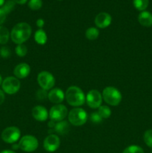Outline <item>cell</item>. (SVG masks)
Returning <instances> with one entry per match:
<instances>
[{
	"label": "cell",
	"mask_w": 152,
	"mask_h": 153,
	"mask_svg": "<svg viewBox=\"0 0 152 153\" xmlns=\"http://www.w3.org/2000/svg\"><path fill=\"white\" fill-rule=\"evenodd\" d=\"M28 5L31 10H37L42 7L43 1H42V0H29Z\"/></svg>",
	"instance_id": "d4e9b609"
},
{
	"label": "cell",
	"mask_w": 152,
	"mask_h": 153,
	"mask_svg": "<svg viewBox=\"0 0 152 153\" xmlns=\"http://www.w3.org/2000/svg\"><path fill=\"white\" fill-rule=\"evenodd\" d=\"M38 145L37 139L32 135L23 136L18 143L19 149L26 152H31L35 151L38 147Z\"/></svg>",
	"instance_id": "5b68a950"
},
{
	"label": "cell",
	"mask_w": 152,
	"mask_h": 153,
	"mask_svg": "<svg viewBox=\"0 0 152 153\" xmlns=\"http://www.w3.org/2000/svg\"><path fill=\"white\" fill-rule=\"evenodd\" d=\"M144 141L145 144L150 148H152V129H148L144 133Z\"/></svg>",
	"instance_id": "4316f807"
},
{
	"label": "cell",
	"mask_w": 152,
	"mask_h": 153,
	"mask_svg": "<svg viewBox=\"0 0 152 153\" xmlns=\"http://www.w3.org/2000/svg\"><path fill=\"white\" fill-rule=\"evenodd\" d=\"M15 1L16 4H24L27 2L28 0H13Z\"/></svg>",
	"instance_id": "e575fe53"
},
{
	"label": "cell",
	"mask_w": 152,
	"mask_h": 153,
	"mask_svg": "<svg viewBox=\"0 0 152 153\" xmlns=\"http://www.w3.org/2000/svg\"><path fill=\"white\" fill-rule=\"evenodd\" d=\"M65 98L70 105L75 107L82 105L86 100L82 90L76 86H71L68 88L66 91Z\"/></svg>",
	"instance_id": "7a4b0ae2"
},
{
	"label": "cell",
	"mask_w": 152,
	"mask_h": 153,
	"mask_svg": "<svg viewBox=\"0 0 152 153\" xmlns=\"http://www.w3.org/2000/svg\"><path fill=\"white\" fill-rule=\"evenodd\" d=\"M30 72H31V68L26 63L19 64L13 70L14 76L17 79H25L30 74Z\"/></svg>",
	"instance_id": "9a60e30c"
},
{
	"label": "cell",
	"mask_w": 152,
	"mask_h": 153,
	"mask_svg": "<svg viewBox=\"0 0 152 153\" xmlns=\"http://www.w3.org/2000/svg\"><path fill=\"white\" fill-rule=\"evenodd\" d=\"M10 55H11V52H10V49L7 46H2L0 49V55L3 58H9Z\"/></svg>",
	"instance_id": "f546056e"
},
{
	"label": "cell",
	"mask_w": 152,
	"mask_h": 153,
	"mask_svg": "<svg viewBox=\"0 0 152 153\" xmlns=\"http://www.w3.org/2000/svg\"><path fill=\"white\" fill-rule=\"evenodd\" d=\"M7 13L3 10L1 7H0V25L2 23H4V21L6 20V17H7Z\"/></svg>",
	"instance_id": "4dcf8cb0"
},
{
	"label": "cell",
	"mask_w": 152,
	"mask_h": 153,
	"mask_svg": "<svg viewBox=\"0 0 152 153\" xmlns=\"http://www.w3.org/2000/svg\"><path fill=\"white\" fill-rule=\"evenodd\" d=\"M134 7L140 11H144L149 4V0H133Z\"/></svg>",
	"instance_id": "44dd1931"
},
{
	"label": "cell",
	"mask_w": 152,
	"mask_h": 153,
	"mask_svg": "<svg viewBox=\"0 0 152 153\" xmlns=\"http://www.w3.org/2000/svg\"><path fill=\"white\" fill-rule=\"evenodd\" d=\"M89 119H90L91 122L93 123H95V124L100 123L102 122V120H103V118L100 116V114H98V111L93 112V113L91 114Z\"/></svg>",
	"instance_id": "83f0119b"
},
{
	"label": "cell",
	"mask_w": 152,
	"mask_h": 153,
	"mask_svg": "<svg viewBox=\"0 0 152 153\" xmlns=\"http://www.w3.org/2000/svg\"><path fill=\"white\" fill-rule=\"evenodd\" d=\"M1 87L4 93L12 95L19 91L20 88V82L17 78L9 76L3 81Z\"/></svg>",
	"instance_id": "8992f818"
},
{
	"label": "cell",
	"mask_w": 152,
	"mask_h": 153,
	"mask_svg": "<svg viewBox=\"0 0 152 153\" xmlns=\"http://www.w3.org/2000/svg\"><path fill=\"white\" fill-rule=\"evenodd\" d=\"M32 116L36 120L43 122L48 119L49 112L47 109L42 105H37L32 109Z\"/></svg>",
	"instance_id": "4fadbf2b"
},
{
	"label": "cell",
	"mask_w": 152,
	"mask_h": 153,
	"mask_svg": "<svg viewBox=\"0 0 152 153\" xmlns=\"http://www.w3.org/2000/svg\"><path fill=\"white\" fill-rule=\"evenodd\" d=\"M36 97H37V100H41V101L46 100V98H48L47 91H46V90L43 89V88H42V89L38 90L37 94H36Z\"/></svg>",
	"instance_id": "f1b7e54d"
},
{
	"label": "cell",
	"mask_w": 152,
	"mask_h": 153,
	"mask_svg": "<svg viewBox=\"0 0 152 153\" xmlns=\"http://www.w3.org/2000/svg\"><path fill=\"white\" fill-rule=\"evenodd\" d=\"M61 140L59 137L56 134H51L45 138L43 141V147L47 152H55L59 148Z\"/></svg>",
	"instance_id": "8fae6325"
},
{
	"label": "cell",
	"mask_w": 152,
	"mask_h": 153,
	"mask_svg": "<svg viewBox=\"0 0 152 153\" xmlns=\"http://www.w3.org/2000/svg\"><path fill=\"white\" fill-rule=\"evenodd\" d=\"M2 84V78H1V76L0 75V85Z\"/></svg>",
	"instance_id": "74e56055"
},
{
	"label": "cell",
	"mask_w": 152,
	"mask_h": 153,
	"mask_svg": "<svg viewBox=\"0 0 152 153\" xmlns=\"http://www.w3.org/2000/svg\"><path fill=\"white\" fill-rule=\"evenodd\" d=\"M21 135L20 130L15 126L7 127L1 133V139L7 143H15Z\"/></svg>",
	"instance_id": "ba28073f"
},
{
	"label": "cell",
	"mask_w": 152,
	"mask_h": 153,
	"mask_svg": "<svg viewBox=\"0 0 152 153\" xmlns=\"http://www.w3.org/2000/svg\"><path fill=\"white\" fill-rule=\"evenodd\" d=\"M85 35L88 40H94L98 38V35H99V31L98 28H95V27H90L86 29Z\"/></svg>",
	"instance_id": "ffe728a7"
},
{
	"label": "cell",
	"mask_w": 152,
	"mask_h": 153,
	"mask_svg": "<svg viewBox=\"0 0 152 153\" xmlns=\"http://www.w3.org/2000/svg\"><path fill=\"white\" fill-rule=\"evenodd\" d=\"M69 121L70 123L75 126H80L86 123L87 121V114L80 108H75L70 111L69 113Z\"/></svg>",
	"instance_id": "277c9868"
},
{
	"label": "cell",
	"mask_w": 152,
	"mask_h": 153,
	"mask_svg": "<svg viewBox=\"0 0 152 153\" xmlns=\"http://www.w3.org/2000/svg\"><path fill=\"white\" fill-rule=\"evenodd\" d=\"M102 94L97 90H91L88 92L86 101L91 108H98L102 103Z\"/></svg>",
	"instance_id": "30bf717a"
},
{
	"label": "cell",
	"mask_w": 152,
	"mask_h": 153,
	"mask_svg": "<svg viewBox=\"0 0 152 153\" xmlns=\"http://www.w3.org/2000/svg\"><path fill=\"white\" fill-rule=\"evenodd\" d=\"M4 99H5V97H4V94L1 90H0V105L4 102Z\"/></svg>",
	"instance_id": "d6a6232c"
},
{
	"label": "cell",
	"mask_w": 152,
	"mask_h": 153,
	"mask_svg": "<svg viewBox=\"0 0 152 153\" xmlns=\"http://www.w3.org/2000/svg\"><path fill=\"white\" fill-rule=\"evenodd\" d=\"M138 21L142 26L151 27L152 25V13L147 10L141 11L138 16Z\"/></svg>",
	"instance_id": "2e32d148"
},
{
	"label": "cell",
	"mask_w": 152,
	"mask_h": 153,
	"mask_svg": "<svg viewBox=\"0 0 152 153\" xmlns=\"http://www.w3.org/2000/svg\"><path fill=\"white\" fill-rule=\"evenodd\" d=\"M15 4H16V3L13 0H7V1H4V4L1 6V8L8 14L9 13H10L14 9Z\"/></svg>",
	"instance_id": "603a6c76"
},
{
	"label": "cell",
	"mask_w": 152,
	"mask_h": 153,
	"mask_svg": "<svg viewBox=\"0 0 152 153\" xmlns=\"http://www.w3.org/2000/svg\"><path fill=\"white\" fill-rule=\"evenodd\" d=\"M54 130H55L57 134H61V135L66 134L69 131V125L68 122L66 120L57 122L56 124H55V128H54Z\"/></svg>",
	"instance_id": "e0dca14e"
},
{
	"label": "cell",
	"mask_w": 152,
	"mask_h": 153,
	"mask_svg": "<svg viewBox=\"0 0 152 153\" xmlns=\"http://www.w3.org/2000/svg\"><path fill=\"white\" fill-rule=\"evenodd\" d=\"M10 37V33L6 27L0 25V44H5Z\"/></svg>",
	"instance_id": "d6986e66"
},
{
	"label": "cell",
	"mask_w": 152,
	"mask_h": 153,
	"mask_svg": "<svg viewBox=\"0 0 152 153\" xmlns=\"http://www.w3.org/2000/svg\"><path fill=\"white\" fill-rule=\"evenodd\" d=\"M36 24H37V26L40 29H42V28H43L45 25V21L43 20V19H41V18H40V19H38L37 20Z\"/></svg>",
	"instance_id": "1f68e13d"
},
{
	"label": "cell",
	"mask_w": 152,
	"mask_h": 153,
	"mask_svg": "<svg viewBox=\"0 0 152 153\" xmlns=\"http://www.w3.org/2000/svg\"><path fill=\"white\" fill-rule=\"evenodd\" d=\"M34 40L40 45H44L47 42V35L43 29H38L34 34Z\"/></svg>",
	"instance_id": "ac0fdd59"
},
{
	"label": "cell",
	"mask_w": 152,
	"mask_h": 153,
	"mask_svg": "<svg viewBox=\"0 0 152 153\" xmlns=\"http://www.w3.org/2000/svg\"><path fill=\"white\" fill-rule=\"evenodd\" d=\"M55 124H56V122H55L54 120H51L48 123V126H49V128H55Z\"/></svg>",
	"instance_id": "836d02e7"
},
{
	"label": "cell",
	"mask_w": 152,
	"mask_h": 153,
	"mask_svg": "<svg viewBox=\"0 0 152 153\" xmlns=\"http://www.w3.org/2000/svg\"><path fill=\"white\" fill-rule=\"evenodd\" d=\"M98 114L103 119H107L111 115V110L108 106L102 105L98 108Z\"/></svg>",
	"instance_id": "7402d4cb"
},
{
	"label": "cell",
	"mask_w": 152,
	"mask_h": 153,
	"mask_svg": "<svg viewBox=\"0 0 152 153\" xmlns=\"http://www.w3.org/2000/svg\"><path fill=\"white\" fill-rule=\"evenodd\" d=\"M15 52L16 55L19 57H24L26 55L27 52H28V49H27L26 46L22 44H19L15 49Z\"/></svg>",
	"instance_id": "484cf974"
},
{
	"label": "cell",
	"mask_w": 152,
	"mask_h": 153,
	"mask_svg": "<svg viewBox=\"0 0 152 153\" xmlns=\"http://www.w3.org/2000/svg\"><path fill=\"white\" fill-rule=\"evenodd\" d=\"M58 1H61V0H58Z\"/></svg>",
	"instance_id": "f35d334b"
},
{
	"label": "cell",
	"mask_w": 152,
	"mask_h": 153,
	"mask_svg": "<svg viewBox=\"0 0 152 153\" xmlns=\"http://www.w3.org/2000/svg\"><path fill=\"white\" fill-rule=\"evenodd\" d=\"M122 153H144V150L137 145H131L125 149Z\"/></svg>",
	"instance_id": "cb8c5ba5"
},
{
	"label": "cell",
	"mask_w": 152,
	"mask_h": 153,
	"mask_svg": "<svg viewBox=\"0 0 152 153\" xmlns=\"http://www.w3.org/2000/svg\"><path fill=\"white\" fill-rule=\"evenodd\" d=\"M0 153H16L14 152V151L13 150H8V149H7V150H3L1 151Z\"/></svg>",
	"instance_id": "d590c367"
},
{
	"label": "cell",
	"mask_w": 152,
	"mask_h": 153,
	"mask_svg": "<svg viewBox=\"0 0 152 153\" xmlns=\"http://www.w3.org/2000/svg\"><path fill=\"white\" fill-rule=\"evenodd\" d=\"M31 34V27L27 22H19L12 29L10 38L16 44H22L30 37Z\"/></svg>",
	"instance_id": "6da1fadb"
},
{
	"label": "cell",
	"mask_w": 152,
	"mask_h": 153,
	"mask_svg": "<svg viewBox=\"0 0 152 153\" xmlns=\"http://www.w3.org/2000/svg\"><path fill=\"white\" fill-rule=\"evenodd\" d=\"M68 110L63 105L57 104L54 105L49 111V117L55 122H60L63 120L67 116Z\"/></svg>",
	"instance_id": "9c48e42d"
},
{
	"label": "cell",
	"mask_w": 152,
	"mask_h": 153,
	"mask_svg": "<svg viewBox=\"0 0 152 153\" xmlns=\"http://www.w3.org/2000/svg\"><path fill=\"white\" fill-rule=\"evenodd\" d=\"M102 98L110 105L116 106L122 101L120 91L114 87H107L102 92Z\"/></svg>",
	"instance_id": "3957f363"
},
{
	"label": "cell",
	"mask_w": 152,
	"mask_h": 153,
	"mask_svg": "<svg viewBox=\"0 0 152 153\" xmlns=\"http://www.w3.org/2000/svg\"><path fill=\"white\" fill-rule=\"evenodd\" d=\"M112 22V17L108 13L101 12L98 13L95 19V23L99 28H105L110 25Z\"/></svg>",
	"instance_id": "7c38bea8"
},
{
	"label": "cell",
	"mask_w": 152,
	"mask_h": 153,
	"mask_svg": "<svg viewBox=\"0 0 152 153\" xmlns=\"http://www.w3.org/2000/svg\"><path fill=\"white\" fill-rule=\"evenodd\" d=\"M4 0H0V7H1V6L4 4Z\"/></svg>",
	"instance_id": "8d00e7d4"
},
{
	"label": "cell",
	"mask_w": 152,
	"mask_h": 153,
	"mask_svg": "<svg viewBox=\"0 0 152 153\" xmlns=\"http://www.w3.org/2000/svg\"><path fill=\"white\" fill-rule=\"evenodd\" d=\"M37 82L43 89L50 90L54 87L55 79L53 75L47 71L40 72L37 76Z\"/></svg>",
	"instance_id": "52a82bcc"
},
{
	"label": "cell",
	"mask_w": 152,
	"mask_h": 153,
	"mask_svg": "<svg viewBox=\"0 0 152 153\" xmlns=\"http://www.w3.org/2000/svg\"><path fill=\"white\" fill-rule=\"evenodd\" d=\"M65 98L63 91L60 88H54L51 90L48 94V99L49 101L55 104H60L63 101Z\"/></svg>",
	"instance_id": "5bb4252c"
}]
</instances>
